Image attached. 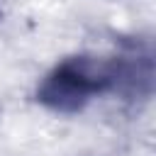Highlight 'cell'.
I'll return each mask as SVG.
<instances>
[{"label":"cell","mask_w":156,"mask_h":156,"mask_svg":"<svg viewBox=\"0 0 156 156\" xmlns=\"http://www.w3.org/2000/svg\"><path fill=\"white\" fill-rule=\"evenodd\" d=\"M119 85V63H100L88 56L66 58L39 85L37 100L56 112H78L95 93Z\"/></svg>","instance_id":"1"}]
</instances>
